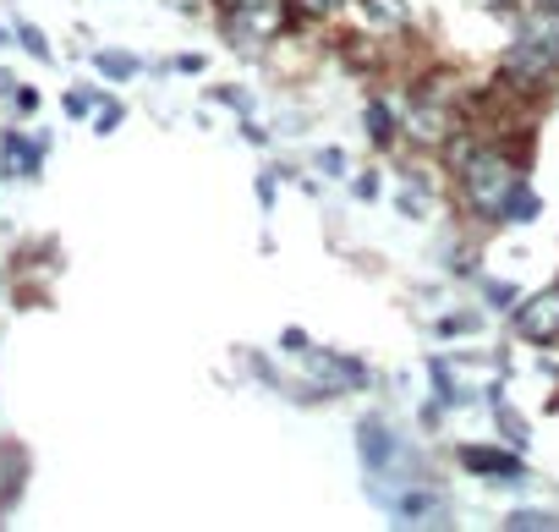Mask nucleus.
<instances>
[{
    "instance_id": "obj_18",
    "label": "nucleus",
    "mask_w": 559,
    "mask_h": 532,
    "mask_svg": "<svg viewBox=\"0 0 559 532\" xmlns=\"http://www.w3.org/2000/svg\"><path fill=\"white\" fill-rule=\"evenodd\" d=\"M88 105H94V94H67V116H88Z\"/></svg>"
},
{
    "instance_id": "obj_11",
    "label": "nucleus",
    "mask_w": 559,
    "mask_h": 532,
    "mask_svg": "<svg viewBox=\"0 0 559 532\" xmlns=\"http://www.w3.org/2000/svg\"><path fill=\"white\" fill-rule=\"evenodd\" d=\"M362 7H368L379 23H395V28L406 23V7H401V0H362Z\"/></svg>"
},
{
    "instance_id": "obj_2",
    "label": "nucleus",
    "mask_w": 559,
    "mask_h": 532,
    "mask_svg": "<svg viewBox=\"0 0 559 532\" xmlns=\"http://www.w3.org/2000/svg\"><path fill=\"white\" fill-rule=\"evenodd\" d=\"M286 28V0H225V34L247 50Z\"/></svg>"
},
{
    "instance_id": "obj_6",
    "label": "nucleus",
    "mask_w": 559,
    "mask_h": 532,
    "mask_svg": "<svg viewBox=\"0 0 559 532\" xmlns=\"http://www.w3.org/2000/svg\"><path fill=\"white\" fill-rule=\"evenodd\" d=\"M537 209H543V198H537V192H532V187L521 181V187H515V192L504 198L499 220H510V225H532V220H537Z\"/></svg>"
},
{
    "instance_id": "obj_19",
    "label": "nucleus",
    "mask_w": 559,
    "mask_h": 532,
    "mask_svg": "<svg viewBox=\"0 0 559 532\" xmlns=\"http://www.w3.org/2000/svg\"><path fill=\"white\" fill-rule=\"evenodd\" d=\"M0 94H12V72H0Z\"/></svg>"
},
{
    "instance_id": "obj_8",
    "label": "nucleus",
    "mask_w": 559,
    "mask_h": 532,
    "mask_svg": "<svg viewBox=\"0 0 559 532\" xmlns=\"http://www.w3.org/2000/svg\"><path fill=\"white\" fill-rule=\"evenodd\" d=\"M368 138H373L379 149H390V143H395V116L384 110V99H373V105H368Z\"/></svg>"
},
{
    "instance_id": "obj_22",
    "label": "nucleus",
    "mask_w": 559,
    "mask_h": 532,
    "mask_svg": "<svg viewBox=\"0 0 559 532\" xmlns=\"http://www.w3.org/2000/svg\"><path fill=\"white\" fill-rule=\"evenodd\" d=\"M0 39H7V34H0Z\"/></svg>"
},
{
    "instance_id": "obj_13",
    "label": "nucleus",
    "mask_w": 559,
    "mask_h": 532,
    "mask_svg": "<svg viewBox=\"0 0 559 532\" xmlns=\"http://www.w3.org/2000/svg\"><path fill=\"white\" fill-rule=\"evenodd\" d=\"M23 45H28V56L50 61V45H45V34H39V28H23Z\"/></svg>"
},
{
    "instance_id": "obj_15",
    "label": "nucleus",
    "mask_w": 559,
    "mask_h": 532,
    "mask_svg": "<svg viewBox=\"0 0 559 532\" xmlns=\"http://www.w3.org/2000/svg\"><path fill=\"white\" fill-rule=\"evenodd\" d=\"M7 456H12V450H0V461H7ZM12 494H17V466L0 472V499H12Z\"/></svg>"
},
{
    "instance_id": "obj_17",
    "label": "nucleus",
    "mask_w": 559,
    "mask_h": 532,
    "mask_svg": "<svg viewBox=\"0 0 559 532\" xmlns=\"http://www.w3.org/2000/svg\"><path fill=\"white\" fill-rule=\"evenodd\" d=\"M335 7H341V0H302V12H308V17H330Z\"/></svg>"
},
{
    "instance_id": "obj_20",
    "label": "nucleus",
    "mask_w": 559,
    "mask_h": 532,
    "mask_svg": "<svg viewBox=\"0 0 559 532\" xmlns=\"http://www.w3.org/2000/svg\"><path fill=\"white\" fill-rule=\"evenodd\" d=\"M488 7H499V12H504V7H515V0H488Z\"/></svg>"
},
{
    "instance_id": "obj_9",
    "label": "nucleus",
    "mask_w": 559,
    "mask_h": 532,
    "mask_svg": "<svg viewBox=\"0 0 559 532\" xmlns=\"http://www.w3.org/2000/svg\"><path fill=\"white\" fill-rule=\"evenodd\" d=\"M504 527H515V532H548V527H559V516H548V510H510Z\"/></svg>"
},
{
    "instance_id": "obj_4",
    "label": "nucleus",
    "mask_w": 559,
    "mask_h": 532,
    "mask_svg": "<svg viewBox=\"0 0 559 532\" xmlns=\"http://www.w3.org/2000/svg\"><path fill=\"white\" fill-rule=\"evenodd\" d=\"M357 450H362V461H368V472H384V466H395L401 461V439L379 423V417H368L362 423V434H357Z\"/></svg>"
},
{
    "instance_id": "obj_5",
    "label": "nucleus",
    "mask_w": 559,
    "mask_h": 532,
    "mask_svg": "<svg viewBox=\"0 0 559 532\" xmlns=\"http://www.w3.org/2000/svg\"><path fill=\"white\" fill-rule=\"evenodd\" d=\"M461 466H472V472H493V483H515V477H526L521 456H504V450H488V445H466V450H461Z\"/></svg>"
},
{
    "instance_id": "obj_21",
    "label": "nucleus",
    "mask_w": 559,
    "mask_h": 532,
    "mask_svg": "<svg viewBox=\"0 0 559 532\" xmlns=\"http://www.w3.org/2000/svg\"><path fill=\"white\" fill-rule=\"evenodd\" d=\"M543 7H554V12H559V0H543Z\"/></svg>"
},
{
    "instance_id": "obj_3",
    "label": "nucleus",
    "mask_w": 559,
    "mask_h": 532,
    "mask_svg": "<svg viewBox=\"0 0 559 532\" xmlns=\"http://www.w3.org/2000/svg\"><path fill=\"white\" fill-rule=\"evenodd\" d=\"M515 335L532 341V346L559 341V286H548V292H537L515 308Z\"/></svg>"
},
{
    "instance_id": "obj_1",
    "label": "nucleus",
    "mask_w": 559,
    "mask_h": 532,
    "mask_svg": "<svg viewBox=\"0 0 559 532\" xmlns=\"http://www.w3.org/2000/svg\"><path fill=\"white\" fill-rule=\"evenodd\" d=\"M515 187H521V170H515L510 154L477 149V154L461 159V192H466V203H472L477 214L499 220V209H504V198H510Z\"/></svg>"
},
{
    "instance_id": "obj_10",
    "label": "nucleus",
    "mask_w": 559,
    "mask_h": 532,
    "mask_svg": "<svg viewBox=\"0 0 559 532\" xmlns=\"http://www.w3.org/2000/svg\"><path fill=\"white\" fill-rule=\"evenodd\" d=\"M99 72H105V78H132V72H138V61H132V56H121V50H105V56H99Z\"/></svg>"
},
{
    "instance_id": "obj_7",
    "label": "nucleus",
    "mask_w": 559,
    "mask_h": 532,
    "mask_svg": "<svg viewBox=\"0 0 559 532\" xmlns=\"http://www.w3.org/2000/svg\"><path fill=\"white\" fill-rule=\"evenodd\" d=\"M412 132H417V138H423V143H439V138H444V132H450V116H444V110H439V105H433V110H428V105H423V110H412Z\"/></svg>"
},
{
    "instance_id": "obj_12",
    "label": "nucleus",
    "mask_w": 559,
    "mask_h": 532,
    "mask_svg": "<svg viewBox=\"0 0 559 532\" xmlns=\"http://www.w3.org/2000/svg\"><path fill=\"white\" fill-rule=\"evenodd\" d=\"M499 423H504V439H510V445H521V450H526V423H515V412H510V406H504V401H499Z\"/></svg>"
},
{
    "instance_id": "obj_16",
    "label": "nucleus",
    "mask_w": 559,
    "mask_h": 532,
    "mask_svg": "<svg viewBox=\"0 0 559 532\" xmlns=\"http://www.w3.org/2000/svg\"><path fill=\"white\" fill-rule=\"evenodd\" d=\"M116 127H121V105H105V110H99V127H94V132H116Z\"/></svg>"
},
{
    "instance_id": "obj_14",
    "label": "nucleus",
    "mask_w": 559,
    "mask_h": 532,
    "mask_svg": "<svg viewBox=\"0 0 559 532\" xmlns=\"http://www.w3.org/2000/svg\"><path fill=\"white\" fill-rule=\"evenodd\" d=\"M319 165H324V176H346V154H341V149H324Z\"/></svg>"
}]
</instances>
